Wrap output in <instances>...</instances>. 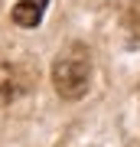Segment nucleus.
Listing matches in <instances>:
<instances>
[{
  "mask_svg": "<svg viewBox=\"0 0 140 147\" xmlns=\"http://www.w3.org/2000/svg\"><path fill=\"white\" fill-rule=\"evenodd\" d=\"M20 92H23V85L16 79V69L13 65H0V101H13Z\"/></svg>",
  "mask_w": 140,
  "mask_h": 147,
  "instance_id": "3",
  "label": "nucleus"
},
{
  "mask_svg": "<svg viewBox=\"0 0 140 147\" xmlns=\"http://www.w3.org/2000/svg\"><path fill=\"white\" fill-rule=\"evenodd\" d=\"M52 85L68 101H78L91 85V56L82 42H72L52 62Z\"/></svg>",
  "mask_w": 140,
  "mask_h": 147,
  "instance_id": "1",
  "label": "nucleus"
},
{
  "mask_svg": "<svg viewBox=\"0 0 140 147\" xmlns=\"http://www.w3.org/2000/svg\"><path fill=\"white\" fill-rule=\"evenodd\" d=\"M46 3H49V0H20V3L13 7L10 20L16 23V26H23V30H33V26H39V23H42Z\"/></svg>",
  "mask_w": 140,
  "mask_h": 147,
  "instance_id": "2",
  "label": "nucleus"
},
{
  "mask_svg": "<svg viewBox=\"0 0 140 147\" xmlns=\"http://www.w3.org/2000/svg\"><path fill=\"white\" fill-rule=\"evenodd\" d=\"M130 26H134V33L140 36V0L134 3V10H130Z\"/></svg>",
  "mask_w": 140,
  "mask_h": 147,
  "instance_id": "4",
  "label": "nucleus"
}]
</instances>
